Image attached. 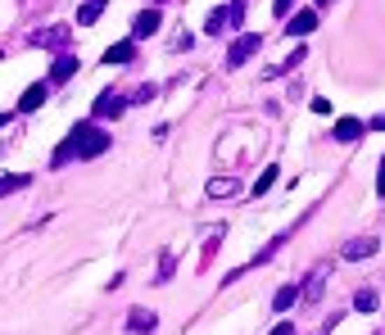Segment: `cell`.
<instances>
[{"label": "cell", "instance_id": "cell-18", "mask_svg": "<svg viewBox=\"0 0 385 335\" xmlns=\"http://www.w3.org/2000/svg\"><path fill=\"white\" fill-rule=\"evenodd\" d=\"M150 100H159V86L146 82V86H136V91L127 95V104H150Z\"/></svg>", "mask_w": 385, "mask_h": 335}, {"label": "cell", "instance_id": "cell-21", "mask_svg": "<svg viewBox=\"0 0 385 335\" xmlns=\"http://www.w3.org/2000/svg\"><path fill=\"white\" fill-rule=\"evenodd\" d=\"M154 281H159V285H163V281H172V254H163V258H159V276H154Z\"/></svg>", "mask_w": 385, "mask_h": 335}, {"label": "cell", "instance_id": "cell-3", "mask_svg": "<svg viewBox=\"0 0 385 335\" xmlns=\"http://www.w3.org/2000/svg\"><path fill=\"white\" fill-rule=\"evenodd\" d=\"M69 36H73V23H50V27H36L27 41L46 45V50H59V45H69Z\"/></svg>", "mask_w": 385, "mask_h": 335}, {"label": "cell", "instance_id": "cell-26", "mask_svg": "<svg viewBox=\"0 0 385 335\" xmlns=\"http://www.w3.org/2000/svg\"><path fill=\"white\" fill-rule=\"evenodd\" d=\"M372 131H385V113H381V118H372Z\"/></svg>", "mask_w": 385, "mask_h": 335}, {"label": "cell", "instance_id": "cell-7", "mask_svg": "<svg viewBox=\"0 0 385 335\" xmlns=\"http://www.w3.org/2000/svg\"><path fill=\"white\" fill-rule=\"evenodd\" d=\"M46 95H50V82H32V86L23 91V100H18V109H23V113H32L36 104H46Z\"/></svg>", "mask_w": 385, "mask_h": 335}, {"label": "cell", "instance_id": "cell-20", "mask_svg": "<svg viewBox=\"0 0 385 335\" xmlns=\"http://www.w3.org/2000/svg\"><path fill=\"white\" fill-rule=\"evenodd\" d=\"M23 186H27V177H0V199L14 195V190H23Z\"/></svg>", "mask_w": 385, "mask_h": 335}, {"label": "cell", "instance_id": "cell-13", "mask_svg": "<svg viewBox=\"0 0 385 335\" xmlns=\"http://www.w3.org/2000/svg\"><path fill=\"white\" fill-rule=\"evenodd\" d=\"M77 73V59L73 55H59V59H55V69H50V86H64Z\"/></svg>", "mask_w": 385, "mask_h": 335}, {"label": "cell", "instance_id": "cell-2", "mask_svg": "<svg viewBox=\"0 0 385 335\" xmlns=\"http://www.w3.org/2000/svg\"><path fill=\"white\" fill-rule=\"evenodd\" d=\"M258 50H263V32H245V36H236V41H231V50H227V69H240V64L254 59Z\"/></svg>", "mask_w": 385, "mask_h": 335}, {"label": "cell", "instance_id": "cell-12", "mask_svg": "<svg viewBox=\"0 0 385 335\" xmlns=\"http://www.w3.org/2000/svg\"><path fill=\"white\" fill-rule=\"evenodd\" d=\"M204 190H209V199H231V195L240 190V181H236V177H214Z\"/></svg>", "mask_w": 385, "mask_h": 335}, {"label": "cell", "instance_id": "cell-22", "mask_svg": "<svg viewBox=\"0 0 385 335\" xmlns=\"http://www.w3.org/2000/svg\"><path fill=\"white\" fill-rule=\"evenodd\" d=\"M272 181H276V168H267V172H263V177H258V186H254V195H258V190H267V186H272Z\"/></svg>", "mask_w": 385, "mask_h": 335}, {"label": "cell", "instance_id": "cell-8", "mask_svg": "<svg viewBox=\"0 0 385 335\" xmlns=\"http://www.w3.org/2000/svg\"><path fill=\"white\" fill-rule=\"evenodd\" d=\"M322 285H326V272L317 267V272H308V281L300 285V299L304 304H317V299H322Z\"/></svg>", "mask_w": 385, "mask_h": 335}, {"label": "cell", "instance_id": "cell-25", "mask_svg": "<svg viewBox=\"0 0 385 335\" xmlns=\"http://www.w3.org/2000/svg\"><path fill=\"white\" fill-rule=\"evenodd\" d=\"M377 190L385 195V159H381V172H377Z\"/></svg>", "mask_w": 385, "mask_h": 335}, {"label": "cell", "instance_id": "cell-19", "mask_svg": "<svg viewBox=\"0 0 385 335\" xmlns=\"http://www.w3.org/2000/svg\"><path fill=\"white\" fill-rule=\"evenodd\" d=\"M354 308H358V313H372V308H377V290H372V285H363V290L354 294Z\"/></svg>", "mask_w": 385, "mask_h": 335}, {"label": "cell", "instance_id": "cell-11", "mask_svg": "<svg viewBox=\"0 0 385 335\" xmlns=\"http://www.w3.org/2000/svg\"><path fill=\"white\" fill-rule=\"evenodd\" d=\"M377 245L381 241H372V236H358V241H349L340 250V258H372V254H377Z\"/></svg>", "mask_w": 385, "mask_h": 335}, {"label": "cell", "instance_id": "cell-6", "mask_svg": "<svg viewBox=\"0 0 385 335\" xmlns=\"http://www.w3.org/2000/svg\"><path fill=\"white\" fill-rule=\"evenodd\" d=\"M154 327H159V318H154V313H146V308H132V313H127V331H132V335H150Z\"/></svg>", "mask_w": 385, "mask_h": 335}, {"label": "cell", "instance_id": "cell-9", "mask_svg": "<svg viewBox=\"0 0 385 335\" xmlns=\"http://www.w3.org/2000/svg\"><path fill=\"white\" fill-rule=\"evenodd\" d=\"M313 27H317V14H313V9H300V14L286 23V36H308Z\"/></svg>", "mask_w": 385, "mask_h": 335}, {"label": "cell", "instance_id": "cell-14", "mask_svg": "<svg viewBox=\"0 0 385 335\" xmlns=\"http://www.w3.org/2000/svg\"><path fill=\"white\" fill-rule=\"evenodd\" d=\"M132 59H136V41H118L104 50V64H132Z\"/></svg>", "mask_w": 385, "mask_h": 335}, {"label": "cell", "instance_id": "cell-4", "mask_svg": "<svg viewBox=\"0 0 385 335\" xmlns=\"http://www.w3.org/2000/svg\"><path fill=\"white\" fill-rule=\"evenodd\" d=\"M122 109H127V100H122L118 91H100V95H95V104H91L95 118H118Z\"/></svg>", "mask_w": 385, "mask_h": 335}, {"label": "cell", "instance_id": "cell-10", "mask_svg": "<svg viewBox=\"0 0 385 335\" xmlns=\"http://www.w3.org/2000/svg\"><path fill=\"white\" fill-rule=\"evenodd\" d=\"M363 131H368V127H363L358 118H340V122H335V131H331V136L340 141V145H349V141H358V136H363Z\"/></svg>", "mask_w": 385, "mask_h": 335}, {"label": "cell", "instance_id": "cell-1", "mask_svg": "<svg viewBox=\"0 0 385 335\" xmlns=\"http://www.w3.org/2000/svg\"><path fill=\"white\" fill-rule=\"evenodd\" d=\"M109 150V131L91 127V122H82V127H73V155L77 159H95Z\"/></svg>", "mask_w": 385, "mask_h": 335}, {"label": "cell", "instance_id": "cell-16", "mask_svg": "<svg viewBox=\"0 0 385 335\" xmlns=\"http://www.w3.org/2000/svg\"><path fill=\"white\" fill-rule=\"evenodd\" d=\"M209 36H223V32H236V27H231V9H214V14H209Z\"/></svg>", "mask_w": 385, "mask_h": 335}, {"label": "cell", "instance_id": "cell-5", "mask_svg": "<svg viewBox=\"0 0 385 335\" xmlns=\"http://www.w3.org/2000/svg\"><path fill=\"white\" fill-rule=\"evenodd\" d=\"M159 23H163L159 9H141V14L132 18V41H141V36H154V32H159Z\"/></svg>", "mask_w": 385, "mask_h": 335}, {"label": "cell", "instance_id": "cell-17", "mask_svg": "<svg viewBox=\"0 0 385 335\" xmlns=\"http://www.w3.org/2000/svg\"><path fill=\"white\" fill-rule=\"evenodd\" d=\"M104 5H109V0H82V9H77V23H82V27H91L95 18L104 14Z\"/></svg>", "mask_w": 385, "mask_h": 335}, {"label": "cell", "instance_id": "cell-15", "mask_svg": "<svg viewBox=\"0 0 385 335\" xmlns=\"http://www.w3.org/2000/svg\"><path fill=\"white\" fill-rule=\"evenodd\" d=\"M295 304H300V285H295V281H290V285H281V290H276V299H272V308H276V313H290V308H295Z\"/></svg>", "mask_w": 385, "mask_h": 335}, {"label": "cell", "instance_id": "cell-23", "mask_svg": "<svg viewBox=\"0 0 385 335\" xmlns=\"http://www.w3.org/2000/svg\"><path fill=\"white\" fill-rule=\"evenodd\" d=\"M272 335H295V322H276V327H272Z\"/></svg>", "mask_w": 385, "mask_h": 335}, {"label": "cell", "instance_id": "cell-24", "mask_svg": "<svg viewBox=\"0 0 385 335\" xmlns=\"http://www.w3.org/2000/svg\"><path fill=\"white\" fill-rule=\"evenodd\" d=\"M290 5H295V0H276L272 9H276V14H290Z\"/></svg>", "mask_w": 385, "mask_h": 335}, {"label": "cell", "instance_id": "cell-27", "mask_svg": "<svg viewBox=\"0 0 385 335\" xmlns=\"http://www.w3.org/2000/svg\"><path fill=\"white\" fill-rule=\"evenodd\" d=\"M317 5H331V0H317Z\"/></svg>", "mask_w": 385, "mask_h": 335}]
</instances>
